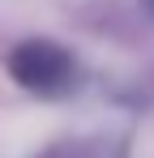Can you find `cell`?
I'll return each mask as SVG.
<instances>
[{"mask_svg":"<svg viewBox=\"0 0 154 158\" xmlns=\"http://www.w3.org/2000/svg\"><path fill=\"white\" fill-rule=\"evenodd\" d=\"M13 73L30 90H51V85H60L69 77V56L60 47H51V43H26L13 56Z\"/></svg>","mask_w":154,"mask_h":158,"instance_id":"cell-1","label":"cell"}]
</instances>
